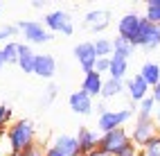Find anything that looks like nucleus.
Segmentation results:
<instances>
[{"label":"nucleus","instance_id":"36","mask_svg":"<svg viewBox=\"0 0 160 156\" xmlns=\"http://www.w3.org/2000/svg\"><path fill=\"white\" fill-rule=\"evenodd\" d=\"M81 156H111V154H106V152H102V149H95V152H90V154H81Z\"/></svg>","mask_w":160,"mask_h":156},{"label":"nucleus","instance_id":"40","mask_svg":"<svg viewBox=\"0 0 160 156\" xmlns=\"http://www.w3.org/2000/svg\"><path fill=\"white\" fill-rule=\"evenodd\" d=\"M7 156H23V152H9Z\"/></svg>","mask_w":160,"mask_h":156},{"label":"nucleus","instance_id":"37","mask_svg":"<svg viewBox=\"0 0 160 156\" xmlns=\"http://www.w3.org/2000/svg\"><path fill=\"white\" fill-rule=\"evenodd\" d=\"M95 111H97L99 116H102V113L106 111V104H104V102H99V104H95Z\"/></svg>","mask_w":160,"mask_h":156},{"label":"nucleus","instance_id":"10","mask_svg":"<svg viewBox=\"0 0 160 156\" xmlns=\"http://www.w3.org/2000/svg\"><path fill=\"white\" fill-rule=\"evenodd\" d=\"M68 104H70L72 113H77V116H90V113L95 111V102H92V97L86 95L81 88L74 91V93H70Z\"/></svg>","mask_w":160,"mask_h":156},{"label":"nucleus","instance_id":"38","mask_svg":"<svg viewBox=\"0 0 160 156\" xmlns=\"http://www.w3.org/2000/svg\"><path fill=\"white\" fill-rule=\"evenodd\" d=\"M153 120H156V124L160 127V104H158V109H156V116H153Z\"/></svg>","mask_w":160,"mask_h":156},{"label":"nucleus","instance_id":"1","mask_svg":"<svg viewBox=\"0 0 160 156\" xmlns=\"http://www.w3.org/2000/svg\"><path fill=\"white\" fill-rule=\"evenodd\" d=\"M7 143L12 152H25L32 145H36V127L32 120H16L7 129Z\"/></svg>","mask_w":160,"mask_h":156},{"label":"nucleus","instance_id":"14","mask_svg":"<svg viewBox=\"0 0 160 156\" xmlns=\"http://www.w3.org/2000/svg\"><path fill=\"white\" fill-rule=\"evenodd\" d=\"M57 72V59L52 55H36L34 59V72L32 75L43 77V79H52Z\"/></svg>","mask_w":160,"mask_h":156},{"label":"nucleus","instance_id":"15","mask_svg":"<svg viewBox=\"0 0 160 156\" xmlns=\"http://www.w3.org/2000/svg\"><path fill=\"white\" fill-rule=\"evenodd\" d=\"M52 147L59 149L63 156H81V147H79V140L77 136H70V133H61V136L54 138Z\"/></svg>","mask_w":160,"mask_h":156},{"label":"nucleus","instance_id":"25","mask_svg":"<svg viewBox=\"0 0 160 156\" xmlns=\"http://www.w3.org/2000/svg\"><path fill=\"white\" fill-rule=\"evenodd\" d=\"M144 18L153 25H160V0H147V14Z\"/></svg>","mask_w":160,"mask_h":156},{"label":"nucleus","instance_id":"32","mask_svg":"<svg viewBox=\"0 0 160 156\" xmlns=\"http://www.w3.org/2000/svg\"><path fill=\"white\" fill-rule=\"evenodd\" d=\"M23 156H45V149L41 147V145H32L29 149L23 152Z\"/></svg>","mask_w":160,"mask_h":156},{"label":"nucleus","instance_id":"17","mask_svg":"<svg viewBox=\"0 0 160 156\" xmlns=\"http://www.w3.org/2000/svg\"><path fill=\"white\" fill-rule=\"evenodd\" d=\"M34 59H36V55H34V50H32V45L20 43V52H18V68L23 70V72H27V75H32V72H34Z\"/></svg>","mask_w":160,"mask_h":156},{"label":"nucleus","instance_id":"7","mask_svg":"<svg viewBox=\"0 0 160 156\" xmlns=\"http://www.w3.org/2000/svg\"><path fill=\"white\" fill-rule=\"evenodd\" d=\"M135 48H142V50H156L160 48V25L149 23L147 18H142V25H140V32L135 36Z\"/></svg>","mask_w":160,"mask_h":156},{"label":"nucleus","instance_id":"34","mask_svg":"<svg viewBox=\"0 0 160 156\" xmlns=\"http://www.w3.org/2000/svg\"><path fill=\"white\" fill-rule=\"evenodd\" d=\"M45 156H63V154H61L59 149H54V147H48V149H45Z\"/></svg>","mask_w":160,"mask_h":156},{"label":"nucleus","instance_id":"12","mask_svg":"<svg viewBox=\"0 0 160 156\" xmlns=\"http://www.w3.org/2000/svg\"><path fill=\"white\" fill-rule=\"evenodd\" d=\"M124 88H126V93H129L131 102H135V104H140L144 97H149V93H151L149 84H147V81H144L140 75L129 77V79H126V84H124Z\"/></svg>","mask_w":160,"mask_h":156},{"label":"nucleus","instance_id":"2","mask_svg":"<svg viewBox=\"0 0 160 156\" xmlns=\"http://www.w3.org/2000/svg\"><path fill=\"white\" fill-rule=\"evenodd\" d=\"M133 118V109L131 107H124V109H106L102 116L97 118V131L106 133V131H113V129H122L126 122Z\"/></svg>","mask_w":160,"mask_h":156},{"label":"nucleus","instance_id":"21","mask_svg":"<svg viewBox=\"0 0 160 156\" xmlns=\"http://www.w3.org/2000/svg\"><path fill=\"white\" fill-rule=\"evenodd\" d=\"M133 52H135V45L131 43V41H126V39H122V36H115V39H113V55H115V57L129 59Z\"/></svg>","mask_w":160,"mask_h":156},{"label":"nucleus","instance_id":"29","mask_svg":"<svg viewBox=\"0 0 160 156\" xmlns=\"http://www.w3.org/2000/svg\"><path fill=\"white\" fill-rule=\"evenodd\" d=\"M57 95H59V86L57 84H48V88H45V95H43V107H48V104H52L57 100Z\"/></svg>","mask_w":160,"mask_h":156},{"label":"nucleus","instance_id":"9","mask_svg":"<svg viewBox=\"0 0 160 156\" xmlns=\"http://www.w3.org/2000/svg\"><path fill=\"white\" fill-rule=\"evenodd\" d=\"M142 18L144 16L135 14V12H126L120 20H117V36H122L126 41H131V43H135V36H138V32H140Z\"/></svg>","mask_w":160,"mask_h":156},{"label":"nucleus","instance_id":"22","mask_svg":"<svg viewBox=\"0 0 160 156\" xmlns=\"http://www.w3.org/2000/svg\"><path fill=\"white\" fill-rule=\"evenodd\" d=\"M95 43V52H97V59H111L113 57V39H106V36H99Z\"/></svg>","mask_w":160,"mask_h":156},{"label":"nucleus","instance_id":"18","mask_svg":"<svg viewBox=\"0 0 160 156\" xmlns=\"http://www.w3.org/2000/svg\"><path fill=\"white\" fill-rule=\"evenodd\" d=\"M138 75L149 84V88H153L160 81V64H156V61H147V64H142V68H140Z\"/></svg>","mask_w":160,"mask_h":156},{"label":"nucleus","instance_id":"6","mask_svg":"<svg viewBox=\"0 0 160 156\" xmlns=\"http://www.w3.org/2000/svg\"><path fill=\"white\" fill-rule=\"evenodd\" d=\"M158 133H160V127L156 124L153 118H149V120L138 118L135 124H133V129L129 131V136H131V143L135 145V147H144V145L153 136H158Z\"/></svg>","mask_w":160,"mask_h":156},{"label":"nucleus","instance_id":"24","mask_svg":"<svg viewBox=\"0 0 160 156\" xmlns=\"http://www.w3.org/2000/svg\"><path fill=\"white\" fill-rule=\"evenodd\" d=\"M156 109H158V104L153 102L151 95H149V97H144L140 104H138V118H142V120L153 118V116H156Z\"/></svg>","mask_w":160,"mask_h":156},{"label":"nucleus","instance_id":"13","mask_svg":"<svg viewBox=\"0 0 160 156\" xmlns=\"http://www.w3.org/2000/svg\"><path fill=\"white\" fill-rule=\"evenodd\" d=\"M77 140H79V147L81 154H90L95 149H99V140H102V133L97 129H88V127H81L77 131Z\"/></svg>","mask_w":160,"mask_h":156},{"label":"nucleus","instance_id":"16","mask_svg":"<svg viewBox=\"0 0 160 156\" xmlns=\"http://www.w3.org/2000/svg\"><path fill=\"white\" fill-rule=\"evenodd\" d=\"M102 88H104V77L99 72H88V75H83V81H81V91L90 95L92 100L95 97H102Z\"/></svg>","mask_w":160,"mask_h":156},{"label":"nucleus","instance_id":"3","mask_svg":"<svg viewBox=\"0 0 160 156\" xmlns=\"http://www.w3.org/2000/svg\"><path fill=\"white\" fill-rule=\"evenodd\" d=\"M16 27H18V32H23L27 45H43V43H50V39H52L45 25L38 23V20H18Z\"/></svg>","mask_w":160,"mask_h":156},{"label":"nucleus","instance_id":"30","mask_svg":"<svg viewBox=\"0 0 160 156\" xmlns=\"http://www.w3.org/2000/svg\"><path fill=\"white\" fill-rule=\"evenodd\" d=\"M108 68H111V59H97V64H95V72L104 75V72H108Z\"/></svg>","mask_w":160,"mask_h":156},{"label":"nucleus","instance_id":"33","mask_svg":"<svg viewBox=\"0 0 160 156\" xmlns=\"http://www.w3.org/2000/svg\"><path fill=\"white\" fill-rule=\"evenodd\" d=\"M149 95L153 97V102H156V104H160V81H158V84L151 88V93H149Z\"/></svg>","mask_w":160,"mask_h":156},{"label":"nucleus","instance_id":"28","mask_svg":"<svg viewBox=\"0 0 160 156\" xmlns=\"http://www.w3.org/2000/svg\"><path fill=\"white\" fill-rule=\"evenodd\" d=\"M18 34V27L16 25H5V27H0V43H7V41H12V36Z\"/></svg>","mask_w":160,"mask_h":156},{"label":"nucleus","instance_id":"23","mask_svg":"<svg viewBox=\"0 0 160 156\" xmlns=\"http://www.w3.org/2000/svg\"><path fill=\"white\" fill-rule=\"evenodd\" d=\"M0 50H2L5 64H16L18 66V52H20V43H18V41H7Z\"/></svg>","mask_w":160,"mask_h":156},{"label":"nucleus","instance_id":"39","mask_svg":"<svg viewBox=\"0 0 160 156\" xmlns=\"http://www.w3.org/2000/svg\"><path fill=\"white\" fill-rule=\"evenodd\" d=\"M7 64H5V57H2V50H0V72H2V68H5Z\"/></svg>","mask_w":160,"mask_h":156},{"label":"nucleus","instance_id":"20","mask_svg":"<svg viewBox=\"0 0 160 156\" xmlns=\"http://www.w3.org/2000/svg\"><path fill=\"white\" fill-rule=\"evenodd\" d=\"M126 72H129V59H122V57H111V68H108V77L113 79H122L126 77Z\"/></svg>","mask_w":160,"mask_h":156},{"label":"nucleus","instance_id":"11","mask_svg":"<svg viewBox=\"0 0 160 156\" xmlns=\"http://www.w3.org/2000/svg\"><path fill=\"white\" fill-rule=\"evenodd\" d=\"M83 25H86L90 32H104V29L111 25V12L108 9H90V12L83 16Z\"/></svg>","mask_w":160,"mask_h":156},{"label":"nucleus","instance_id":"26","mask_svg":"<svg viewBox=\"0 0 160 156\" xmlns=\"http://www.w3.org/2000/svg\"><path fill=\"white\" fill-rule=\"evenodd\" d=\"M12 120H14V109L9 104H0V133L12 127Z\"/></svg>","mask_w":160,"mask_h":156},{"label":"nucleus","instance_id":"31","mask_svg":"<svg viewBox=\"0 0 160 156\" xmlns=\"http://www.w3.org/2000/svg\"><path fill=\"white\" fill-rule=\"evenodd\" d=\"M117 156H140V147H135V145L131 143V145H126V147L117 154Z\"/></svg>","mask_w":160,"mask_h":156},{"label":"nucleus","instance_id":"19","mask_svg":"<svg viewBox=\"0 0 160 156\" xmlns=\"http://www.w3.org/2000/svg\"><path fill=\"white\" fill-rule=\"evenodd\" d=\"M126 88H124V81L122 79H113V77H108V79H104V88H102V97L104 100H113V97H117V95H122Z\"/></svg>","mask_w":160,"mask_h":156},{"label":"nucleus","instance_id":"27","mask_svg":"<svg viewBox=\"0 0 160 156\" xmlns=\"http://www.w3.org/2000/svg\"><path fill=\"white\" fill-rule=\"evenodd\" d=\"M140 156H160V133L153 136L144 147H140Z\"/></svg>","mask_w":160,"mask_h":156},{"label":"nucleus","instance_id":"8","mask_svg":"<svg viewBox=\"0 0 160 156\" xmlns=\"http://www.w3.org/2000/svg\"><path fill=\"white\" fill-rule=\"evenodd\" d=\"M74 59H77V64L81 66L83 75H88V72L95 70V64H97V52H95V43L92 41H81V43L74 45L72 50Z\"/></svg>","mask_w":160,"mask_h":156},{"label":"nucleus","instance_id":"41","mask_svg":"<svg viewBox=\"0 0 160 156\" xmlns=\"http://www.w3.org/2000/svg\"><path fill=\"white\" fill-rule=\"evenodd\" d=\"M0 12H2V5H0Z\"/></svg>","mask_w":160,"mask_h":156},{"label":"nucleus","instance_id":"4","mask_svg":"<svg viewBox=\"0 0 160 156\" xmlns=\"http://www.w3.org/2000/svg\"><path fill=\"white\" fill-rule=\"evenodd\" d=\"M126 145H131V136H129V131L122 127V129H113V131L102 133L99 149L106 152V154H111V156H117Z\"/></svg>","mask_w":160,"mask_h":156},{"label":"nucleus","instance_id":"5","mask_svg":"<svg viewBox=\"0 0 160 156\" xmlns=\"http://www.w3.org/2000/svg\"><path fill=\"white\" fill-rule=\"evenodd\" d=\"M43 25H45V29H48L50 34L59 32V34L70 36V34L74 32L72 18H70V14H68V12H63V9H54V12H48V14L43 16Z\"/></svg>","mask_w":160,"mask_h":156},{"label":"nucleus","instance_id":"35","mask_svg":"<svg viewBox=\"0 0 160 156\" xmlns=\"http://www.w3.org/2000/svg\"><path fill=\"white\" fill-rule=\"evenodd\" d=\"M32 7H34V9H43L45 7V0H32Z\"/></svg>","mask_w":160,"mask_h":156}]
</instances>
